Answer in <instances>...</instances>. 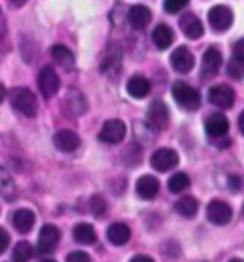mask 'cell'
<instances>
[{
	"label": "cell",
	"instance_id": "cell-1",
	"mask_svg": "<svg viewBox=\"0 0 244 262\" xmlns=\"http://www.w3.org/2000/svg\"><path fill=\"white\" fill-rule=\"evenodd\" d=\"M10 102L12 106L27 118H35L37 116V98L31 90L27 88H16L10 92Z\"/></svg>",
	"mask_w": 244,
	"mask_h": 262
},
{
	"label": "cell",
	"instance_id": "cell-2",
	"mask_svg": "<svg viewBox=\"0 0 244 262\" xmlns=\"http://www.w3.org/2000/svg\"><path fill=\"white\" fill-rule=\"evenodd\" d=\"M173 98L185 110H197L199 104H201L199 92L195 88H191L189 83H185V81H175L173 83Z\"/></svg>",
	"mask_w": 244,
	"mask_h": 262
},
{
	"label": "cell",
	"instance_id": "cell-3",
	"mask_svg": "<svg viewBox=\"0 0 244 262\" xmlns=\"http://www.w3.org/2000/svg\"><path fill=\"white\" fill-rule=\"evenodd\" d=\"M86 110H88V102H86L84 94L77 92V90H69L65 94V98H63V112L67 116L77 118V116H84Z\"/></svg>",
	"mask_w": 244,
	"mask_h": 262
},
{
	"label": "cell",
	"instance_id": "cell-4",
	"mask_svg": "<svg viewBox=\"0 0 244 262\" xmlns=\"http://www.w3.org/2000/svg\"><path fill=\"white\" fill-rule=\"evenodd\" d=\"M179 163V157L173 148H159L151 155V167L159 173H165V171H171L175 165Z\"/></svg>",
	"mask_w": 244,
	"mask_h": 262
},
{
	"label": "cell",
	"instance_id": "cell-5",
	"mask_svg": "<svg viewBox=\"0 0 244 262\" xmlns=\"http://www.w3.org/2000/svg\"><path fill=\"white\" fill-rule=\"evenodd\" d=\"M208 20H210L212 29L224 33V31H228V29L232 27V23H234V14H232V10H230L228 6L220 4V6H214V8L210 10Z\"/></svg>",
	"mask_w": 244,
	"mask_h": 262
},
{
	"label": "cell",
	"instance_id": "cell-6",
	"mask_svg": "<svg viewBox=\"0 0 244 262\" xmlns=\"http://www.w3.org/2000/svg\"><path fill=\"white\" fill-rule=\"evenodd\" d=\"M208 98H210V102H212L216 108H220V110H228V108L234 106V92H232L230 85H224V83H218V85L210 88Z\"/></svg>",
	"mask_w": 244,
	"mask_h": 262
},
{
	"label": "cell",
	"instance_id": "cell-7",
	"mask_svg": "<svg viewBox=\"0 0 244 262\" xmlns=\"http://www.w3.org/2000/svg\"><path fill=\"white\" fill-rule=\"evenodd\" d=\"M59 238H61V232L57 226H43L41 228V234H39V242H37L39 254H51L57 248Z\"/></svg>",
	"mask_w": 244,
	"mask_h": 262
},
{
	"label": "cell",
	"instance_id": "cell-8",
	"mask_svg": "<svg viewBox=\"0 0 244 262\" xmlns=\"http://www.w3.org/2000/svg\"><path fill=\"white\" fill-rule=\"evenodd\" d=\"M98 136L106 144H118L126 136V124L122 120H108V122H104V126H102Z\"/></svg>",
	"mask_w": 244,
	"mask_h": 262
},
{
	"label": "cell",
	"instance_id": "cell-9",
	"mask_svg": "<svg viewBox=\"0 0 244 262\" xmlns=\"http://www.w3.org/2000/svg\"><path fill=\"white\" fill-rule=\"evenodd\" d=\"M39 90H41V94L47 100L57 94V90H59V77H57V73H55L53 67L47 66L39 71Z\"/></svg>",
	"mask_w": 244,
	"mask_h": 262
},
{
	"label": "cell",
	"instance_id": "cell-10",
	"mask_svg": "<svg viewBox=\"0 0 244 262\" xmlns=\"http://www.w3.org/2000/svg\"><path fill=\"white\" fill-rule=\"evenodd\" d=\"M208 220L212 222V224H216V226H224V224H228L230 220H232V209H230V205L226 203V201H220V199H214V201H210V205H208Z\"/></svg>",
	"mask_w": 244,
	"mask_h": 262
},
{
	"label": "cell",
	"instance_id": "cell-11",
	"mask_svg": "<svg viewBox=\"0 0 244 262\" xmlns=\"http://www.w3.org/2000/svg\"><path fill=\"white\" fill-rule=\"evenodd\" d=\"M149 124L153 128H159V130L167 128V124H169V108L165 106V102L155 100L149 106Z\"/></svg>",
	"mask_w": 244,
	"mask_h": 262
},
{
	"label": "cell",
	"instance_id": "cell-12",
	"mask_svg": "<svg viewBox=\"0 0 244 262\" xmlns=\"http://www.w3.org/2000/svg\"><path fill=\"white\" fill-rule=\"evenodd\" d=\"M220 66H222V53L216 47H210L204 53V59H201V77L204 79L214 77L220 71Z\"/></svg>",
	"mask_w": 244,
	"mask_h": 262
},
{
	"label": "cell",
	"instance_id": "cell-13",
	"mask_svg": "<svg viewBox=\"0 0 244 262\" xmlns=\"http://www.w3.org/2000/svg\"><path fill=\"white\" fill-rule=\"evenodd\" d=\"M53 144L61 152H73L79 148V136L73 130H57L53 134Z\"/></svg>",
	"mask_w": 244,
	"mask_h": 262
},
{
	"label": "cell",
	"instance_id": "cell-14",
	"mask_svg": "<svg viewBox=\"0 0 244 262\" xmlns=\"http://www.w3.org/2000/svg\"><path fill=\"white\" fill-rule=\"evenodd\" d=\"M136 195L140 197V199H147V201H151V199H155V197L159 195V181H157V177L143 175L136 181Z\"/></svg>",
	"mask_w": 244,
	"mask_h": 262
},
{
	"label": "cell",
	"instance_id": "cell-15",
	"mask_svg": "<svg viewBox=\"0 0 244 262\" xmlns=\"http://www.w3.org/2000/svg\"><path fill=\"white\" fill-rule=\"evenodd\" d=\"M193 63H195L193 55H191V51H187V47H177L171 53V66L179 73H189L193 69Z\"/></svg>",
	"mask_w": 244,
	"mask_h": 262
},
{
	"label": "cell",
	"instance_id": "cell-16",
	"mask_svg": "<svg viewBox=\"0 0 244 262\" xmlns=\"http://www.w3.org/2000/svg\"><path fill=\"white\" fill-rule=\"evenodd\" d=\"M179 27L187 39H199L204 35V25L195 14H183L179 18Z\"/></svg>",
	"mask_w": 244,
	"mask_h": 262
},
{
	"label": "cell",
	"instance_id": "cell-17",
	"mask_svg": "<svg viewBox=\"0 0 244 262\" xmlns=\"http://www.w3.org/2000/svg\"><path fill=\"white\" fill-rule=\"evenodd\" d=\"M206 132L210 136H214V138L226 136V132H228V118L224 114H220V112L208 116V120H206Z\"/></svg>",
	"mask_w": 244,
	"mask_h": 262
},
{
	"label": "cell",
	"instance_id": "cell-18",
	"mask_svg": "<svg viewBox=\"0 0 244 262\" xmlns=\"http://www.w3.org/2000/svg\"><path fill=\"white\" fill-rule=\"evenodd\" d=\"M128 23L132 29H145L151 23V10L143 4H136L128 10Z\"/></svg>",
	"mask_w": 244,
	"mask_h": 262
},
{
	"label": "cell",
	"instance_id": "cell-19",
	"mask_svg": "<svg viewBox=\"0 0 244 262\" xmlns=\"http://www.w3.org/2000/svg\"><path fill=\"white\" fill-rule=\"evenodd\" d=\"M12 226L16 228V232L29 234V232L33 230V226H35V213H33L31 209H18V211H14V215H12Z\"/></svg>",
	"mask_w": 244,
	"mask_h": 262
},
{
	"label": "cell",
	"instance_id": "cell-20",
	"mask_svg": "<svg viewBox=\"0 0 244 262\" xmlns=\"http://www.w3.org/2000/svg\"><path fill=\"white\" fill-rule=\"evenodd\" d=\"M126 90H128V94L132 96V98H145V96H149V92H151V83H149V79L147 77H143V75H132L130 79H128V83H126Z\"/></svg>",
	"mask_w": 244,
	"mask_h": 262
},
{
	"label": "cell",
	"instance_id": "cell-21",
	"mask_svg": "<svg viewBox=\"0 0 244 262\" xmlns=\"http://www.w3.org/2000/svg\"><path fill=\"white\" fill-rule=\"evenodd\" d=\"M108 240H110L114 246H124V244L130 240V228H128L126 224H120V222L112 224V226L108 228Z\"/></svg>",
	"mask_w": 244,
	"mask_h": 262
},
{
	"label": "cell",
	"instance_id": "cell-22",
	"mask_svg": "<svg viewBox=\"0 0 244 262\" xmlns=\"http://www.w3.org/2000/svg\"><path fill=\"white\" fill-rule=\"evenodd\" d=\"M151 37H153V43H155L157 49H167V47L173 43V39H175L173 31H171L167 25H159V27H155V31H153Z\"/></svg>",
	"mask_w": 244,
	"mask_h": 262
},
{
	"label": "cell",
	"instance_id": "cell-23",
	"mask_svg": "<svg viewBox=\"0 0 244 262\" xmlns=\"http://www.w3.org/2000/svg\"><path fill=\"white\" fill-rule=\"evenodd\" d=\"M73 240L77 244H86V246H92L96 242V230L90 226V224H77L73 228Z\"/></svg>",
	"mask_w": 244,
	"mask_h": 262
},
{
	"label": "cell",
	"instance_id": "cell-24",
	"mask_svg": "<svg viewBox=\"0 0 244 262\" xmlns=\"http://www.w3.org/2000/svg\"><path fill=\"white\" fill-rule=\"evenodd\" d=\"M51 57H53L63 69H73V66H75L73 53H71L67 47H63V45H55V47L51 49Z\"/></svg>",
	"mask_w": 244,
	"mask_h": 262
},
{
	"label": "cell",
	"instance_id": "cell-25",
	"mask_svg": "<svg viewBox=\"0 0 244 262\" xmlns=\"http://www.w3.org/2000/svg\"><path fill=\"white\" fill-rule=\"evenodd\" d=\"M175 209H177V213L183 215V217H193L195 213H197V209H199V205H197V199L191 195H183L177 203H175Z\"/></svg>",
	"mask_w": 244,
	"mask_h": 262
},
{
	"label": "cell",
	"instance_id": "cell-26",
	"mask_svg": "<svg viewBox=\"0 0 244 262\" xmlns=\"http://www.w3.org/2000/svg\"><path fill=\"white\" fill-rule=\"evenodd\" d=\"M0 193L6 199H14L16 197V185H14L12 177L8 175V171L2 169V167H0Z\"/></svg>",
	"mask_w": 244,
	"mask_h": 262
},
{
	"label": "cell",
	"instance_id": "cell-27",
	"mask_svg": "<svg viewBox=\"0 0 244 262\" xmlns=\"http://www.w3.org/2000/svg\"><path fill=\"white\" fill-rule=\"evenodd\" d=\"M102 71L108 73V75H112V77L120 71V53H118V51H110V53L104 57V61H102Z\"/></svg>",
	"mask_w": 244,
	"mask_h": 262
},
{
	"label": "cell",
	"instance_id": "cell-28",
	"mask_svg": "<svg viewBox=\"0 0 244 262\" xmlns=\"http://www.w3.org/2000/svg\"><path fill=\"white\" fill-rule=\"evenodd\" d=\"M167 187H169L171 193H181V191H185V189L189 187V177H187L185 173H175V175L169 179Z\"/></svg>",
	"mask_w": 244,
	"mask_h": 262
},
{
	"label": "cell",
	"instance_id": "cell-29",
	"mask_svg": "<svg viewBox=\"0 0 244 262\" xmlns=\"http://www.w3.org/2000/svg\"><path fill=\"white\" fill-rule=\"evenodd\" d=\"M33 256V248L29 242H18L14 246V252H12V260L14 262H23V260H29Z\"/></svg>",
	"mask_w": 244,
	"mask_h": 262
},
{
	"label": "cell",
	"instance_id": "cell-30",
	"mask_svg": "<svg viewBox=\"0 0 244 262\" xmlns=\"http://www.w3.org/2000/svg\"><path fill=\"white\" fill-rule=\"evenodd\" d=\"M228 75L234 79H244V61L238 57H232L228 63Z\"/></svg>",
	"mask_w": 244,
	"mask_h": 262
},
{
	"label": "cell",
	"instance_id": "cell-31",
	"mask_svg": "<svg viewBox=\"0 0 244 262\" xmlns=\"http://www.w3.org/2000/svg\"><path fill=\"white\" fill-rule=\"evenodd\" d=\"M90 211H92L94 215H98V217L104 215V211H106V203L102 201V197L100 195H96L90 199Z\"/></svg>",
	"mask_w": 244,
	"mask_h": 262
},
{
	"label": "cell",
	"instance_id": "cell-32",
	"mask_svg": "<svg viewBox=\"0 0 244 262\" xmlns=\"http://www.w3.org/2000/svg\"><path fill=\"white\" fill-rule=\"evenodd\" d=\"M189 0H165V10L167 12H179L187 6Z\"/></svg>",
	"mask_w": 244,
	"mask_h": 262
},
{
	"label": "cell",
	"instance_id": "cell-33",
	"mask_svg": "<svg viewBox=\"0 0 244 262\" xmlns=\"http://www.w3.org/2000/svg\"><path fill=\"white\" fill-rule=\"evenodd\" d=\"M67 262H90V256L86 252H69L67 254Z\"/></svg>",
	"mask_w": 244,
	"mask_h": 262
},
{
	"label": "cell",
	"instance_id": "cell-34",
	"mask_svg": "<svg viewBox=\"0 0 244 262\" xmlns=\"http://www.w3.org/2000/svg\"><path fill=\"white\" fill-rule=\"evenodd\" d=\"M8 242H10V238H8L6 230H4V228H0V254L8 248Z\"/></svg>",
	"mask_w": 244,
	"mask_h": 262
},
{
	"label": "cell",
	"instance_id": "cell-35",
	"mask_svg": "<svg viewBox=\"0 0 244 262\" xmlns=\"http://www.w3.org/2000/svg\"><path fill=\"white\" fill-rule=\"evenodd\" d=\"M234 57H238V59L244 61V39L234 43Z\"/></svg>",
	"mask_w": 244,
	"mask_h": 262
},
{
	"label": "cell",
	"instance_id": "cell-36",
	"mask_svg": "<svg viewBox=\"0 0 244 262\" xmlns=\"http://www.w3.org/2000/svg\"><path fill=\"white\" fill-rule=\"evenodd\" d=\"M230 187H232V189H240V187H242V183H240V177L232 175V177H230Z\"/></svg>",
	"mask_w": 244,
	"mask_h": 262
},
{
	"label": "cell",
	"instance_id": "cell-37",
	"mask_svg": "<svg viewBox=\"0 0 244 262\" xmlns=\"http://www.w3.org/2000/svg\"><path fill=\"white\" fill-rule=\"evenodd\" d=\"M130 260L132 262H153V258H151V256H145V254H136V256H132Z\"/></svg>",
	"mask_w": 244,
	"mask_h": 262
},
{
	"label": "cell",
	"instance_id": "cell-38",
	"mask_svg": "<svg viewBox=\"0 0 244 262\" xmlns=\"http://www.w3.org/2000/svg\"><path fill=\"white\" fill-rule=\"evenodd\" d=\"M238 128H240V132L244 134V110L240 112V116H238Z\"/></svg>",
	"mask_w": 244,
	"mask_h": 262
},
{
	"label": "cell",
	"instance_id": "cell-39",
	"mask_svg": "<svg viewBox=\"0 0 244 262\" xmlns=\"http://www.w3.org/2000/svg\"><path fill=\"white\" fill-rule=\"evenodd\" d=\"M4 98H6V90H4V85L0 83V104L4 102Z\"/></svg>",
	"mask_w": 244,
	"mask_h": 262
},
{
	"label": "cell",
	"instance_id": "cell-40",
	"mask_svg": "<svg viewBox=\"0 0 244 262\" xmlns=\"http://www.w3.org/2000/svg\"><path fill=\"white\" fill-rule=\"evenodd\" d=\"M10 2H12V4H14V6H23V4H25V2H27V0H10Z\"/></svg>",
	"mask_w": 244,
	"mask_h": 262
},
{
	"label": "cell",
	"instance_id": "cell-41",
	"mask_svg": "<svg viewBox=\"0 0 244 262\" xmlns=\"http://www.w3.org/2000/svg\"><path fill=\"white\" fill-rule=\"evenodd\" d=\"M242 211H244V207H242Z\"/></svg>",
	"mask_w": 244,
	"mask_h": 262
}]
</instances>
